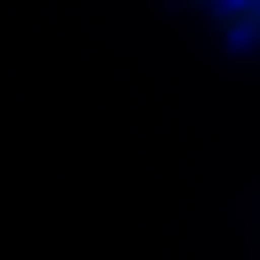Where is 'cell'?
<instances>
[{
    "mask_svg": "<svg viewBox=\"0 0 260 260\" xmlns=\"http://www.w3.org/2000/svg\"><path fill=\"white\" fill-rule=\"evenodd\" d=\"M213 16H221V32L237 40V48L260 55V0H213Z\"/></svg>",
    "mask_w": 260,
    "mask_h": 260,
    "instance_id": "1",
    "label": "cell"
}]
</instances>
